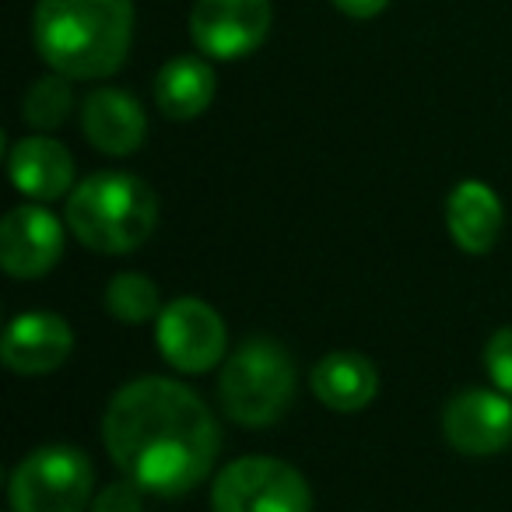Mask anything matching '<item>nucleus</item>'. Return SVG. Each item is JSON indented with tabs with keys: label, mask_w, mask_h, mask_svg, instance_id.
<instances>
[{
	"label": "nucleus",
	"mask_w": 512,
	"mask_h": 512,
	"mask_svg": "<svg viewBox=\"0 0 512 512\" xmlns=\"http://www.w3.org/2000/svg\"><path fill=\"white\" fill-rule=\"evenodd\" d=\"M36 50L71 81H99L123 67L134 43L130 0H39L32 18Z\"/></svg>",
	"instance_id": "nucleus-2"
},
{
	"label": "nucleus",
	"mask_w": 512,
	"mask_h": 512,
	"mask_svg": "<svg viewBox=\"0 0 512 512\" xmlns=\"http://www.w3.org/2000/svg\"><path fill=\"white\" fill-rule=\"evenodd\" d=\"M74 351V330L67 327L64 316L43 313H18L8 323V334L0 344V358L11 372L18 376H46V372L60 369Z\"/></svg>",
	"instance_id": "nucleus-11"
},
{
	"label": "nucleus",
	"mask_w": 512,
	"mask_h": 512,
	"mask_svg": "<svg viewBox=\"0 0 512 512\" xmlns=\"http://www.w3.org/2000/svg\"><path fill=\"white\" fill-rule=\"evenodd\" d=\"M218 92V78H214L211 64L200 57H176L158 71L155 78V102L162 116L169 120H193L214 102Z\"/></svg>",
	"instance_id": "nucleus-16"
},
{
	"label": "nucleus",
	"mask_w": 512,
	"mask_h": 512,
	"mask_svg": "<svg viewBox=\"0 0 512 512\" xmlns=\"http://www.w3.org/2000/svg\"><path fill=\"white\" fill-rule=\"evenodd\" d=\"M271 18V0H197L190 11V36L204 57L239 60L260 50Z\"/></svg>",
	"instance_id": "nucleus-8"
},
{
	"label": "nucleus",
	"mask_w": 512,
	"mask_h": 512,
	"mask_svg": "<svg viewBox=\"0 0 512 512\" xmlns=\"http://www.w3.org/2000/svg\"><path fill=\"white\" fill-rule=\"evenodd\" d=\"M214 512H313V488L278 456H239L211 488Z\"/></svg>",
	"instance_id": "nucleus-5"
},
{
	"label": "nucleus",
	"mask_w": 512,
	"mask_h": 512,
	"mask_svg": "<svg viewBox=\"0 0 512 512\" xmlns=\"http://www.w3.org/2000/svg\"><path fill=\"white\" fill-rule=\"evenodd\" d=\"M141 502H144V491L123 477V481L109 484V488H102L95 495L92 512H141Z\"/></svg>",
	"instance_id": "nucleus-20"
},
{
	"label": "nucleus",
	"mask_w": 512,
	"mask_h": 512,
	"mask_svg": "<svg viewBox=\"0 0 512 512\" xmlns=\"http://www.w3.org/2000/svg\"><path fill=\"white\" fill-rule=\"evenodd\" d=\"M162 292L148 274L123 271L106 285V313L127 327H141L162 316Z\"/></svg>",
	"instance_id": "nucleus-17"
},
{
	"label": "nucleus",
	"mask_w": 512,
	"mask_h": 512,
	"mask_svg": "<svg viewBox=\"0 0 512 512\" xmlns=\"http://www.w3.org/2000/svg\"><path fill=\"white\" fill-rule=\"evenodd\" d=\"M299 386L295 362L271 337H249L225 358L218 376L221 411L242 428H267L288 414Z\"/></svg>",
	"instance_id": "nucleus-4"
},
{
	"label": "nucleus",
	"mask_w": 512,
	"mask_h": 512,
	"mask_svg": "<svg viewBox=\"0 0 512 512\" xmlns=\"http://www.w3.org/2000/svg\"><path fill=\"white\" fill-rule=\"evenodd\" d=\"M155 344L172 369L197 376V372H211L225 358L228 330L207 302L186 295V299H172L155 320Z\"/></svg>",
	"instance_id": "nucleus-7"
},
{
	"label": "nucleus",
	"mask_w": 512,
	"mask_h": 512,
	"mask_svg": "<svg viewBox=\"0 0 512 512\" xmlns=\"http://www.w3.org/2000/svg\"><path fill=\"white\" fill-rule=\"evenodd\" d=\"M74 109V88H71V78L64 74H46L39 78L36 85L25 92V102H22V116L29 127L36 130H57L67 123Z\"/></svg>",
	"instance_id": "nucleus-18"
},
{
	"label": "nucleus",
	"mask_w": 512,
	"mask_h": 512,
	"mask_svg": "<svg viewBox=\"0 0 512 512\" xmlns=\"http://www.w3.org/2000/svg\"><path fill=\"white\" fill-rule=\"evenodd\" d=\"M95 470L74 446H43L11 474V512H85Z\"/></svg>",
	"instance_id": "nucleus-6"
},
{
	"label": "nucleus",
	"mask_w": 512,
	"mask_h": 512,
	"mask_svg": "<svg viewBox=\"0 0 512 512\" xmlns=\"http://www.w3.org/2000/svg\"><path fill=\"white\" fill-rule=\"evenodd\" d=\"M8 172L15 190L36 204H50L74 186V158L53 137H22L8 151Z\"/></svg>",
	"instance_id": "nucleus-13"
},
{
	"label": "nucleus",
	"mask_w": 512,
	"mask_h": 512,
	"mask_svg": "<svg viewBox=\"0 0 512 512\" xmlns=\"http://www.w3.org/2000/svg\"><path fill=\"white\" fill-rule=\"evenodd\" d=\"M64 218L81 246L123 256L151 239L158 225V197L141 176L95 172L71 190Z\"/></svg>",
	"instance_id": "nucleus-3"
},
{
	"label": "nucleus",
	"mask_w": 512,
	"mask_h": 512,
	"mask_svg": "<svg viewBox=\"0 0 512 512\" xmlns=\"http://www.w3.org/2000/svg\"><path fill=\"white\" fill-rule=\"evenodd\" d=\"M313 393L327 411H365L379 393V372L358 351H330L313 369Z\"/></svg>",
	"instance_id": "nucleus-15"
},
{
	"label": "nucleus",
	"mask_w": 512,
	"mask_h": 512,
	"mask_svg": "<svg viewBox=\"0 0 512 512\" xmlns=\"http://www.w3.org/2000/svg\"><path fill=\"white\" fill-rule=\"evenodd\" d=\"M81 130L92 141L95 151L113 158H127L148 137V120H144L141 102L120 88H99L81 106Z\"/></svg>",
	"instance_id": "nucleus-12"
},
{
	"label": "nucleus",
	"mask_w": 512,
	"mask_h": 512,
	"mask_svg": "<svg viewBox=\"0 0 512 512\" xmlns=\"http://www.w3.org/2000/svg\"><path fill=\"white\" fill-rule=\"evenodd\" d=\"M442 435L460 456H498L512 442V397L463 390L442 411Z\"/></svg>",
	"instance_id": "nucleus-10"
},
{
	"label": "nucleus",
	"mask_w": 512,
	"mask_h": 512,
	"mask_svg": "<svg viewBox=\"0 0 512 512\" xmlns=\"http://www.w3.org/2000/svg\"><path fill=\"white\" fill-rule=\"evenodd\" d=\"M330 4L348 18H376L390 0H330Z\"/></svg>",
	"instance_id": "nucleus-21"
},
{
	"label": "nucleus",
	"mask_w": 512,
	"mask_h": 512,
	"mask_svg": "<svg viewBox=\"0 0 512 512\" xmlns=\"http://www.w3.org/2000/svg\"><path fill=\"white\" fill-rule=\"evenodd\" d=\"M484 369H488L495 390L512 397V327H502L484 344Z\"/></svg>",
	"instance_id": "nucleus-19"
},
{
	"label": "nucleus",
	"mask_w": 512,
	"mask_h": 512,
	"mask_svg": "<svg viewBox=\"0 0 512 512\" xmlns=\"http://www.w3.org/2000/svg\"><path fill=\"white\" fill-rule=\"evenodd\" d=\"M102 446L144 495L179 498L214 470L221 432L190 386L144 376L113 393L102 414Z\"/></svg>",
	"instance_id": "nucleus-1"
},
{
	"label": "nucleus",
	"mask_w": 512,
	"mask_h": 512,
	"mask_svg": "<svg viewBox=\"0 0 512 512\" xmlns=\"http://www.w3.org/2000/svg\"><path fill=\"white\" fill-rule=\"evenodd\" d=\"M64 253V221L43 204L11 207L0 221V264L11 278L32 281L57 267Z\"/></svg>",
	"instance_id": "nucleus-9"
},
{
	"label": "nucleus",
	"mask_w": 512,
	"mask_h": 512,
	"mask_svg": "<svg viewBox=\"0 0 512 512\" xmlns=\"http://www.w3.org/2000/svg\"><path fill=\"white\" fill-rule=\"evenodd\" d=\"M505 207L481 179H463L446 197V228L463 253H488L502 239Z\"/></svg>",
	"instance_id": "nucleus-14"
}]
</instances>
